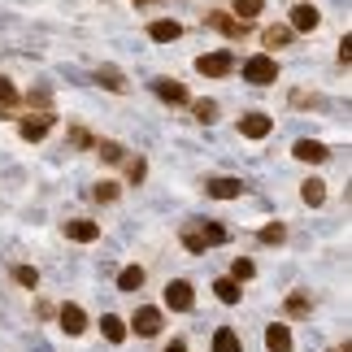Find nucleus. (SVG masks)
Instances as JSON below:
<instances>
[{
  "label": "nucleus",
  "mask_w": 352,
  "mask_h": 352,
  "mask_svg": "<svg viewBox=\"0 0 352 352\" xmlns=\"http://www.w3.org/2000/svg\"><path fill=\"white\" fill-rule=\"evenodd\" d=\"M231 235H226V226L218 222H200V226H187L183 231V243H187V252H205L209 243H226Z\"/></svg>",
  "instance_id": "obj_1"
},
{
  "label": "nucleus",
  "mask_w": 352,
  "mask_h": 352,
  "mask_svg": "<svg viewBox=\"0 0 352 352\" xmlns=\"http://www.w3.org/2000/svg\"><path fill=\"white\" fill-rule=\"evenodd\" d=\"M243 78H248V83H256V87L274 83V78H278L274 57H248V61H243Z\"/></svg>",
  "instance_id": "obj_2"
},
{
  "label": "nucleus",
  "mask_w": 352,
  "mask_h": 352,
  "mask_svg": "<svg viewBox=\"0 0 352 352\" xmlns=\"http://www.w3.org/2000/svg\"><path fill=\"white\" fill-rule=\"evenodd\" d=\"M196 70L209 74V78H226L235 70V57H231V52H205V57L196 61Z\"/></svg>",
  "instance_id": "obj_3"
},
{
  "label": "nucleus",
  "mask_w": 352,
  "mask_h": 352,
  "mask_svg": "<svg viewBox=\"0 0 352 352\" xmlns=\"http://www.w3.org/2000/svg\"><path fill=\"white\" fill-rule=\"evenodd\" d=\"M135 335H161V309H153V305H144V309H135Z\"/></svg>",
  "instance_id": "obj_4"
},
{
  "label": "nucleus",
  "mask_w": 352,
  "mask_h": 352,
  "mask_svg": "<svg viewBox=\"0 0 352 352\" xmlns=\"http://www.w3.org/2000/svg\"><path fill=\"white\" fill-rule=\"evenodd\" d=\"M48 131H52V113H35V118H22V140L39 144V140H44Z\"/></svg>",
  "instance_id": "obj_5"
},
{
  "label": "nucleus",
  "mask_w": 352,
  "mask_h": 352,
  "mask_svg": "<svg viewBox=\"0 0 352 352\" xmlns=\"http://www.w3.org/2000/svg\"><path fill=\"white\" fill-rule=\"evenodd\" d=\"M270 126H274V122H270L265 113H243V118H239V131L248 135V140H265Z\"/></svg>",
  "instance_id": "obj_6"
},
{
  "label": "nucleus",
  "mask_w": 352,
  "mask_h": 352,
  "mask_svg": "<svg viewBox=\"0 0 352 352\" xmlns=\"http://www.w3.org/2000/svg\"><path fill=\"white\" fill-rule=\"evenodd\" d=\"M166 305H170V309H192V305H196L192 283H170V287H166Z\"/></svg>",
  "instance_id": "obj_7"
},
{
  "label": "nucleus",
  "mask_w": 352,
  "mask_h": 352,
  "mask_svg": "<svg viewBox=\"0 0 352 352\" xmlns=\"http://www.w3.org/2000/svg\"><path fill=\"white\" fill-rule=\"evenodd\" d=\"M265 348H270V352H292V331L283 327V322L265 327Z\"/></svg>",
  "instance_id": "obj_8"
},
{
  "label": "nucleus",
  "mask_w": 352,
  "mask_h": 352,
  "mask_svg": "<svg viewBox=\"0 0 352 352\" xmlns=\"http://www.w3.org/2000/svg\"><path fill=\"white\" fill-rule=\"evenodd\" d=\"M239 192H243L239 179H226V174H222V179H209V196L213 200H235Z\"/></svg>",
  "instance_id": "obj_9"
},
{
  "label": "nucleus",
  "mask_w": 352,
  "mask_h": 352,
  "mask_svg": "<svg viewBox=\"0 0 352 352\" xmlns=\"http://www.w3.org/2000/svg\"><path fill=\"white\" fill-rule=\"evenodd\" d=\"M61 327H65V335H83L87 331V314L78 305H65L61 309Z\"/></svg>",
  "instance_id": "obj_10"
},
{
  "label": "nucleus",
  "mask_w": 352,
  "mask_h": 352,
  "mask_svg": "<svg viewBox=\"0 0 352 352\" xmlns=\"http://www.w3.org/2000/svg\"><path fill=\"white\" fill-rule=\"evenodd\" d=\"M292 153H296V161H314V166L331 157V153H327V144H318V140H300V144L292 148Z\"/></svg>",
  "instance_id": "obj_11"
},
{
  "label": "nucleus",
  "mask_w": 352,
  "mask_h": 352,
  "mask_svg": "<svg viewBox=\"0 0 352 352\" xmlns=\"http://www.w3.org/2000/svg\"><path fill=\"white\" fill-rule=\"evenodd\" d=\"M318 22H322V13H318L314 5H296V9H292V26H296V31H314Z\"/></svg>",
  "instance_id": "obj_12"
},
{
  "label": "nucleus",
  "mask_w": 352,
  "mask_h": 352,
  "mask_svg": "<svg viewBox=\"0 0 352 352\" xmlns=\"http://www.w3.org/2000/svg\"><path fill=\"white\" fill-rule=\"evenodd\" d=\"M65 235L78 239V243H91V239H100V226H96V222H87V218H78V222L65 226Z\"/></svg>",
  "instance_id": "obj_13"
},
{
  "label": "nucleus",
  "mask_w": 352,
  "mask_h": 352,
  "mask_svg": "<svg viewBox=\"0 0 352 352\" xmlns=\"http://www.w3.org/2000/svg\"><path fill=\"white\" fill-rule=\"evenodd\" d=\"M148 35H153V39H161V44H174V39L183 35V26H179V22H170V18H161V22H153V26H148Z\"/></svg>",
  "instance_id": "obj_14"
},
{
  "label": "nucleus",
  "mask_w": 352,
  "mask_h": 352,
  "mask_svg": "<svg viewBox=\"0 0 352 352\" xmlns=\"http://www.w3.org/2000/svg\"><path fill=\"white\" fill-rule=\"evenodd\" d=\"M153 91H157L161 100H170V104H187V87H183V83H170V78H161Z\"/></svg>",
  "instance_id": "obj_15"
},
{
  "label": "nucleus",
  "mask_w": 352,
  "mask_h": 352,
  "mask_svg": "<svg viewBox=\"0 0 352 352\" xmlns=\"http://www.w3.org/2000/svg\"><path fill=\"white\" fill-rule=\"evenodd\" d=\"M213 352H243V344H239V335L231 327H222L218 335H213Z\"/></svg>",
  "instance_id": "obj_16"
},
{
  "label": "nucleus",
  "mask_w": 352,
  "mask_h": 352,
  "mask_svg": "<svg viewBox=\"0 0 352 352\" xmlns=\"http://www.w3.org/2000/svg\"><path fill=\"white\" fill-rule=\"evenodd\" d=\"M118 287H122V292H140V287H144V270H140V265H126V270L118 274Z\"/></svg>",
  "instance_id": "obj_17"
},
{
  "label": "nucleus",
  "mask_w": 352,
  "mask_h": 352,
  "mask_svg": "<svg viewBox=\"0 0 352 352\" xmlns=\"http://www.w3.org/2000/svg\"><path fill=\"white\" fill-rule=\"evenodd\" d=\"M100 331H104V340H109V344L126 340V322H122V318H100Z\"/></svg>",
  "instance_id": "obj_18"
},
{
  "label": "nucleus",
  "mask_w": 352,
  "mask_h": 352,
  "mask_svg": "<svg viewBox=\"0 0 352 352\" xmlns=\"http://www.w3.org/2000/svg\"><path fill=\"white\" fill-rule=\"evenodd\" d=\"M100 83L104 87H109V91H126V78H122V70H118V65H100Z\"/></svg>",
  "instance_id": "obj_19"
},
{
  "label": "nucleus",
  "mask_w": 352,
  "mask_h": 352,
  "mask_svg": "<svg viewBox=\"0 0 352 352\" xmlns=\"http://www.w3.org/2000/svg\"><path fill=\"white\" fill-rule=\"evenodd\" d=\"M209 26H218V31H226V35H243V26H248V22L226 18V13H209Z\"/></svg>",
  "instance_id": "obj_20"
},
{
  "label": "nucleus",
  "mask_w": 352,
  "mask_h": 352,
  "mask_svg": "<svg viewBox=\"0 0 352 352\" xmlns=\"http://www.w3.org/2000/svg\"><path fill=\"white\" fill-rule=\"evenodd\" d=\"M13 109H18V91H13L9 78H0V118H9Z\"/></svg>",
  "instance_id": "obj_21"
},
{
  "label": "nucleus",
  "mask_w": 352,
  "mask_h": 352,
  "mask_svg": "<svg viewBox=\"0 0 352 352\" xmlns=\"http://www.w3.org/2000/svg\"><path fill=\"white\" fill-rule=\"evenodd\" d=\"M261 39H265V48H287L292 44V26H270Z\"/></svg>",
  "instance_id": "obj_22"
},
{
  "label": "nucleus",
  "mask_w": 352,
  "mask_h": 352,
  "mask_svg": "<svg viewBox=\"0 0 352 352\" xmlns=\"http://www.w3.org/2000/svg\"><path fill=\"white\" fill-rule=\"evenodd\" d=\"M213 292H218L222 305H235V300H239V283H235V278H218V283H213Z\"/></svg>",
  "instance_id": "obj_23"
},
{
  "label": "nucleus",
  "mask_w": 352,
  "mask_h": 352,
  "mask_svg": "<svg viewBox=\"0 0 352 352\" xmlns=\"http://www.w3.org/2000/svg\"><path fill=\"white\" fill-rule=\"evenodd\" d=\"M300 196H305V205H322V200H327V187H322V179H309L300 187Z\"/></svg>",
  "instance_id": "obj_24"
},
{
  "label": "nucleus",
  "mask_w": 352,
  "mask_h": 352,
  "mask_svg": "<svg viewBox=\"0 0 352 352\" xmlns=\"http://www.w3.org/2000/svg\"><path fill=\"white\" fill-rule=\"evenodd\" d=\"M256 13H261V0H235V18L239 22H252Z\"/></svg>",
  "instance_id": "obj_25"
},
{
  "label": "nucleus",
  "mask_w": 352,
  "mask_h": 352,
  "mask_svg": "<svg viewBox=\"0 0 352 352\" xmlns=\"http://www.w3.org/2000/svg\"><path fill=\"white\" fill-rule=\"evenodd\" d=\"M283 239H287V226H283V222L261 226V243H283Z\"/></svg>",
  "instance_id": "obj_26"
},
{
  "label": "nucleus",
  "mask_w": 352,
  "mask_h": 352,
  "mask_svg": "<svg viewBox=\"0 0 352 352\" xmlns=\"http://www.w3.org/2000/svg\"><path fill=\"white\" fill-rule=\"evenodd\" d=\"M256 274V265L248 261V256H235V265H231V278H252Z\"/></svg>",
  "instance_id": "obj_27"
},
{
  "label": "nucleus",
  "mask_w": 352,
  "mask_h": 352,
  "mask_svg": "<svg viewBox=\"0 0 352 352\" xmlns=\"http://www.w3.org/2000/svg\"><path fill=\"white\" fill-rule=\"evenodd\" d=\"M196 118L200 122H218V104H213V100H196Z\"/></svg>",
  "instance_id": "obj_28"
},
{
  "label": "nucleus",
  "mask_w": 352,
  "mask_h": 352,
  "mask_svg": "<svg viewBox=\"0 0 352 352\" xmlns=\"http://www.w3.org/2000/svg\"><path fill=\"white\" fill-rule=\"evenodd\" d=\"M13 278H18L22 287H35V283H39V274H35L31 265H18V270H13Z\"/></svg>",
  "instance_id": "obj_29"
},
{
  "label": "nucleus",
  "mask_w": 352,
  "mask_h": 352,
  "mask_svg": "<svg viewBox=\"0 0 352 352\" xmlns=\"http://www.w3.org/2000/svg\"><path fill=\"white\" fill-rule=\"evenodd\" d=\"M287 309H292V314H305V309H309V296H305V292H296L292 300H287Z\"/></svg>",
  "instance_id": "obj_30"
},
{
  "label": "nucleus",
  "mask_w": 352,
  "mask_h": 352,
  "mask_svg": "<svg viewBox=\"0 0 352 352\" xmlns=\"http://www.w3.org/2000/svg\"><path fill=\"white\" fill-rule=\"evenodd\" d=\"M100 157L104 161H122V148L118 144H100Z\"/></svg>",
  "instance_id": "obj_31"
},
{
  "label": "nucleus",
  "mask_w": 352,
  "mask_h": 352,
  "mask_svg": "<svg viewBox=\"0 0 352 352\" xmlns=\"http://www.w3.org/2000/svg\"><path fill=\"white\" fill-rule=\"evenodd\" d=\"M144 170H148V166H144V161H140V157H135V161H131V166H126V174H131V179H135V183H140V179H144Z\"/></svg>",
  "instance_id": "obj_32"
},
{
  "label": "nucleus",
  "mask_w": 352,
  "mask_h": 352,
  "mask_svg": "<svg viewBox=\"0 0 352 352\" xmlns=\"http://www.w3.org/2000/svg\"><path fill=\"white\" fill-rule=\"evenodd\" d=\"M340 61L352 65V35H344V44H340Z\"/></svg>",
  "instance_id": "obj_33"
},
{
  "label": "nucleus",
  "mask_w": 352,
  "mask_h": 352,
  "mask_svg": "<svg viewBox=\"0 0 352 352\" xmlns=\"http://www.w3.org/2000/svg\"><path fill=\"white\" fill-rule=\"evenodd\" d=\"M113 196H118L113 183H100V187H96V200H113Z\"/></svg>",
  "instance_id": "obj_34"
},
{
  "label": "nucleus",
  "mask_w": 352,
  "mask_h": 352,
  "mask_svg": "<svg viewBox=\"0 0 352 352\" xmlns=\"http://www.w3.org/2000/svg\"><path fill=\"white\" fill-rule=\"evenodd\" d=\"M166 352H187V344H183V340H174V344H170Z\"/></svg>",
  "instance_id": "obj_35"
}]
</instances>
